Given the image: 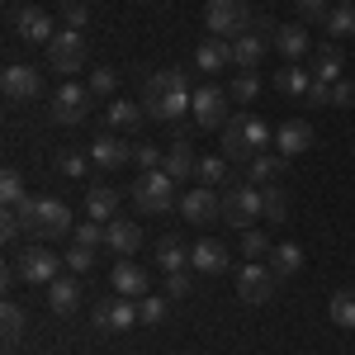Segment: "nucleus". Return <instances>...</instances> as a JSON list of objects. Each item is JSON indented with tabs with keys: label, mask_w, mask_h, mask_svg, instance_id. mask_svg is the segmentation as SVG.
<instances>
[{
	"label": "nucleus",
	"mask_w": 355,
	"mask_h": 355,
	"mask_svg": "<svg viewBox=\"0 0 355 355\" xmlns=\"http://www.w3.org/2000/svg\"><path fill=\"white\" fill-rule=\"evenodd\" d=\"M190 105H194V95H190V71H185V67H162V71L147 76V90H142V110H147V119L180 123Z\"/></svg>",
	"instance_id": "nucleus-1"
},
{
	"label": "nucleus",
	"mask_w": 355,
	"mask_h": 355,
	"mask_svg": "<svg viewBox=\"0 0 355 355\" xmlns=\"http://www.w3.org/2000/svg\"><path fill=\"white\" fill-rule=\"evenodd\" d=\"M270 142H275V133L256 119V114H232V119L223 123V137H218V147H223L227 162H251V157H261Z\"/></svg>",
	"instance_id": "nucleus-2"
},
{
	"label": "nucleus",
	"mask_w": 355,
	"mask_h": 355,
	"mask_svg": "<svg viewBox=\"0 0 355 355\" xmlns=\"http://www.w3.org/2000/svg\"><path fill=\"white\" fill-rule=\"evenodd\" d=\"M15 214H19V223H24V232H28V237H38V242H53V237L76 232L62 199H33V194H28L24 204H15Z\"/></svg>",
	"instance_id": "nucleus-3"
},
{
	"label": "nucleus",
	"mask_w": 355,
	"mask_h": 355,
	"mask_svg": "<svg viewBox=\"0 0 355 355\" xmlns=\"http://www.w3.org/2000/svg\"><path fill=\"white\" fill-rule=\"evenodd\" d=\"M133 204L142 214H152V218H162V214H175L180 209V194H175V180L166 175L162 166L157 171H142L133 180Z\"/></svg>",
	"instance_id": "nucleus-4"
},
{
	"label": "nucleus",
	"mask_w": 355,
	"mask_h": 355,
	"mask_svg": "<svg viewBox=\"0 0 355 355\" xmlns=\"http://www.w3.org/2000/svg\"><path fill=\"white\" fill-rule=\"evenodd\" d=\"M251 24H256V15L242 0H209L204 5V28L214 38H242V33H251Z\"/></svg>",
	"instance_id": "nucleus-5"
},
{
	"label": "nucleus",
	"mask_w": 355,
	"mask_h": 355,
	"mask_svg": "<svg viewBox=\"0 0 355 355\" xmlns=\"http://www.w3.org/2000/svg\"><path fill=\"white\" fill-rule=\"evenodd\" d=\"M256 218H266V204H261V185H227L223 190V223L232 227H256Z\"/></svg>",
	"instance_id": "nucleus-6"
},
{
	"label": "nucleus",
	"mask_w": 355,
	"mask_h": 355,
	"mask_svg": "<svg viewBox=\"0 0 355 355\" xmlns=\"http://www.w3.org/2000/svg\"><path fill=\"white\" fill-rule=\"evenodd\" d=\"M62 266H67V261H62L57 251H48L43 242H33V246H24V251H19L15 275H19L24 284H53L57 275H62Z\"/></svg>",
	"instance_id": "nucleus-7"
},
{
	"label": "nucleus",
	"mask_w": 355,
	"mask_h": 355,
	"mask_svg": "<svg viewBox=\"0 0 355 355\" xmlns=\"http://www.w3.org/2000/svg\"><path fill=\"white\" fill-rule=\"evenodd\" d=\"M48 67L62 71L67 81L81 71V67H85V38H81V28H57V38L48 43Z\"/></svg>",
	"instance_id": "nucleus-8"
},
{
	"label": "nucleus",
	"mask_w": 355,
	"mask_h": 355,
	"mask_svg": "<svg viewBox=\"0 0 355 355\" xmlns=\"http://www.w3.org/2000/svg\"><path fill=\"white\" fill-rule=\"evenodd\" d=\"M275 284H279V275H275L266 261H246L242 270H237V299L242 303H270Z\"/></svg>",
	"instance_id": "nucleus-9"
},
{
	"label": "nucleus",
	"mask_w": 355,
	"mask_h": 355,
	"mask_svg": "<svg viewBox=\"0 0 355 355\" xmlns=\"http://www.w3.org/2000/svg\"><path fill=\"white\" fill-rule=\"evenodd\" d=\"M227 90L223 85H199L194 90V105H190V114H194V128H223L232 114H227Z\"/></svg>",
	"instance_id": "nucleus-10"
},
{
	"label": "nucleus",
	"mask_w": 355,
	"mask_h": 355,
	"mask_svg": "<svg viewBox=\"0 0 355 355\" xmlns=\"http://www.w3.org/2000/svg\"><path fill=\"white\" fill-rule=\"evenodd\" d=\"M0 90H5V100H10V105H28V100H38V95H43V76H38V67L15 62V67H5Z\"/></svg>",
	"instance_id": "nucleus-11"
},
{
	"label": "nucleus",
	"mask_w": 355,
	"mask_h": 355,
	"mask_svg": "<svg viewBox=\"0 0 355 355\" xmlns=\"http://www.w3.org/2000/svg\"><path fill=\"white\" fill-rule=\"evenodd\" d=\"M162 171L171 180H190L194 171H199V157H194V142H190V128L185 123L171 137V147H166V157H162Z\"/></svg>",
	"instance_id": "nucleus-12"
},
{
	"label": "nucleus",
	"mask_w": 355,
	"mask_h": 355,
	"mask_svg": "<svg viewBox=\"0 0 355 355\" xmlns=\"http://www.w3.org/2000/svg\"><path fill=\"white\" fill-rule=\"evenodd\" d=\"M180 218L194 223V227H204V223L223 218V194L209 190V185H194L190 194H180Z\"/></svg>",
	"instance_id": "nucleus-13"
},
{
	"label": "nucleus",
	"mask_w": 355,
	"mask_h": 355,
	"mask_svg": "<svg viewBox=\"0 0 355 355\" xmlns=\"http://www.w3.org/2000/svg\"><path fill=\"white\" fill-rule=\"evenodd\" d=\"M90 85H76V81H62V90L53 95V119L57 123H81L90 114Z\"/></svg>",
	"instance_id": "nucleus-14"
},
{
	"label": "nucleus",
	"mask_w": 355,
	"mask_h": 355,
	"mask_svg": "<svg viewBox=\"0 0 355 355\" xmlns=\"http://www.w3.org/2000/svg\"><path fill=\"white\" fill-rule=\"evenodd\" d=\"M90 162L100 166V171H119V166L133 162V142H123L119 133H100L90 142Z\"/></svg>",
	"instance_id": "nucleus-15"
},
{
	"label": "nucleus",
	"mask_w": 355,
	"mask_h": 355,
	"mask_svg": "<svg viewBox=\"0 0 355 355\" xmlns=\"http://www.w3.org/2000/svg\"><path fill=\"white\" fill-rule=\"evenodd\" d=\"M95 327L100 331H133L137 327V299H110L95 308Z\"/></svg>",
	"instance_id": "nucleus-16"
},
{
	"label": "nucleus",
	"mask_w": 355,
	"mask_h": 355,
	"mask_svg": "<svg viewBox=\"0 0 355 355\" xmlns=\"http://www.w3.org/2000/svg\"><path fill=\"white\" fill-rule=\"evenodd\" d=\"M308 147H313V128H308L303 119H289V123H279V128H275V152H279L284 162L303 157Z\"/></svg>",
	"instance_id": "nucleus-17"
},
{
	"label": "nucleus",
	"mask_w": 355,
	"mask_h": 355,
	"mask_svg": "<svg viewBox=\"0 0 355 355\" xmlns=\"http://www.w3.org/2000/svg\"><path fill=\"white\" fill-rule=\"evenodd\" d=\"M110 284H114V294H119V299H147V284H152V279H147V270H142L137 261L123 256V261L114 266Z\"/></svg>",
	"instance_id": "nucleus-18"
},
{
	"label": "nucleus",
	"mask_w": 355,
	"mask_h": 355,
	"mask_svg": "<svg viewBox=\"0 0 355 355\" xmlns=\"http://www.w3.org/2000/svg\"><path fill=\"white\" fill-rule=\"evenodd\" d=\"M15 33H19V38H28V43H43V48L57 38V33H53V19H48L38 5H24V10L15 15Z\"/></svg>",
	"instance_id": "nucleus-19"
},
{
	"label": "nucleus",
	"mask_w": 355,
	"mask_h": 355,
	"mask_svg": "<svg viewBox=\"0 0 355 355\" xmlns=\"http://www.w3.org/2000/svg\"><path fill=\"white\" fill-rule=\"evenodd\" d=\"M190 266H194L199 275H223V270H227V246L214 242V237L194 242V246H190Z\"/></svg>",
	"instance_id": "nucleus-20"
},
{
	"label": "nucleus",
	"mask_w": 355,
	"mask_h": 355,
	"mask_svg": "<svg viewBox=\"0 0 355 355\" xmlns=\"http://www.w3.org/2000/svg\"><path fill=\"white\" fill-rule=\"evenodd\" d=\"M275 48H279V57H284V62H303V57L313 53V43H308V28H299V24H279V28H275Z\"/></svg>",
	"instance_id": "nucleus-21"
},
{
	"label": "nucleus",
	"mask_w": 355,
	"mask_h": 355,
	"mask_svg": "<svg viewBox=\"0 0 355 355\" xmlns=\"http://www.w3.org/2000/svg\"><path fill=\"white\" fill-rule=\"evenodd\" d=\"M266 43H270V38H261V33H242V38H232V67L256 71V67L266 62Z\"/></svg>",
	"instance_id": "nucleus-22"
},
{
	"label": "nucleus",
	"mask_w": 355,
	"mask_h": 355,
	"mask_svg": "<svg viewBox=\"0 0 355 355\" xmlns=\"http://www.w3.org/2000/svg\"><path fill=\"white\" fill-rule=\"evenodd\" d=\"M105 246H110L114 256H133L137 246H142V227L128 223V218H114L110 232H105Z\"/></svg>",
	"instance_id": "nucleus-23"
},
{
	"label": "nucleus",
	"mask_w": 355,
	"mask_h": 355,
	"mask_svg": "<svg viewBox=\"0 0 355 355\" xmlns=\"http://www.w3.org/2000/svg\"><path fill=\"white\" fill-rule=\"evenodd\" d=\"M227 62H232V43L209 33V38L199 43V53H194V71H218V67H227Z\"/></svg>",
	"instance_id": "nucleus-24"
},
{
	"label": "nucleus",
	"mask_w": 355,
	"mask_h": 355,
	"mask_svg": "<svg viewBox=\"0 0 355 355\" xmlns=\"http://www.w3.org/2000/svg\"><path fill=\"white\" fill-rule=\"evenodd\" d=\"M114 214H119V194H114L110 185H90V190H85V218L114 223Z\"/></svg>",
	"instance_id": "nucleus-25"
},
{
	"label": "nucleus",
	"mask_w": 355,
	"mask_h": 355,
	"mask_svg": "<svg viewBox=\"0 0 355 355\" xmlns=\"http://www.w3.org/2000/svg\"><path fill=\"white\" fill-rule=\"evenodd\" d=\"M142 105H137V100H110V105H105V123H110L114 133H128V128H137V123H142Z\"/></svg>",
	"instance_id": "nucleus-26"
},
{
	"label": "nucleus",
	"mask_w": 355,
	"mask_h": 355,
	"mask_svg": "<svg viewBox=\"0 0 355 355\" xmlns=\"http://www.w3.org/2000/svg\"><path fill=\"white\" fill-rule=\"evenodd\" d=\"M76 303H81V284H76L71 275H57L53 284H48V308H53V313H71Z\"/></svg>",
	"instance_id": "nucleus-27"
},
{
	"label": "nucleus",
	"mask_w": 355,
	"mask_h": 355,
	"mask_svg": "<svg viewBox=\"0 0 355 355\" xmlns=\"http://www.w3.org/2000/svg\"><path fill=\"white\" fill-rule=\"evenodd\" d=\"M341 67H346V57L336 43H322L318 53H313V76L318 81H341Z\"/></svg>",
	"instance_id": "nucleus-28"
},
{
	"label": "nucleus",
	"mask_w": 355,
	"mask_h": 355,
	"mask_svg": "<svg viewBox=\"0 0 355 355\" xmlns=\"http://www.w3.org/2000/svg\"><path fill=\"white\" fill-rule=\"evenodd\" d=\"M275 85L284 90V95H308V85H313V76H308V67H299V62H284L279 71H275Z\"/></svg>",
	"instance_id": "nucleus-29"
},
{
	"label": "nucleus",
	"mask_w": 355,
	"mask_h": 355,
	"mask_svg": "<svg viewBox=\"0 0 355 355\" xmlns=\"http://www.w3.org/2000/svg\"><path fill=\"white\" fill-rule=\"evenodd\" d=\"M157 266H162L166 275L190 270V246H180L175 237H162V242H157Z\"/></svg>",
	"instance_id": "nucleus-30"
},
{
	"label": "nucleus",
	"mask_w": 355,
	"mask_h": 355,
	"mask_svg": "<svg viewBox=\"0 0 355 355\" xmlns=\"http://www.w3.org/2000/svg\"><path fill=\"white\" fill-rule=\"evenodd\" d=\"M279 171H284V157H279V152H261V157H251V162H246V175H251V180H261V185H275V180H279Z\"/></svg>",
	"instance_id": "nucleus-31"
},
{
	"label": "nucleus",
	"mask_w": 355,
	"mask_h": 355,
	"mask_svg": "<svg viewBox=\"0 0 355 355\" xmlns=\"http://www.w3.org/2000/svg\"><path fill=\"white\" fill-rule=\"evenodd\" d=\"M266 266H270L275 275H279V279H289V275H299V266H303V251L294 242H279L270 251V261H266Z\"/></svg>",
	"instance_id": "nucleus-32"
},
{
	"label": "nucleus",
	"mask_w": 355,
	"mask_h": 355,
	"mask_svg": "<svg viewBox=\"0 0 355 355\" xmlns=\"http://www.w3.org/2000/svg\"><path fill=\"white\" fill-rule=\"evenodd\" d=\"M327 313L341 331H355V289H336L331 303H327Z\"/></svg>",
	"instance_id": "nucleus-33"
},
{
	"label": "nucleus",
	"mask_w": 355,
	"mask_h": 355,
	"mask_svg": "<svg viewBox=\"0 0 355 355\" xmlns=\"http://www.w3.org/2000/svg\"><path fill=\"white\" fill-rule=\"evenodd\" d=\"M327 33H331V38H355V0H341V5H331Z\"/></svg>",
	"instance_id": "nucleus-34"
},
{
	"label": "nucleus",
	"mask_w": 355,
	"mask_h": 355,
	"mask_svg": "<svg viewBox=\"0 0 355 355\" xmlns=\"http://www.w3.org/2000/svg\"><path fill=\"white\" fill-rule=\"evenodd\" d=\"M0 199H5V209H15V204H24V199H28L24 175H19L15 166H5V171H0Z\"/></svg>",
	"instance_id": "nucleus-35"
},
{
	"label": "nucleus",
	"mask_w": 355,
	"mask_h": 355,
	"mask_svg": "<svg viewBox=\"0 0 355 355\" xmlns=\"http://www.w3.org/2000/svg\"><path fill=\"white\" fill-rule=\"evenodd\" d=\"M261 204H266V218L270 223L289 218V194L279 190V185H261Z\"/></svg>",
	"instance_id": "nucleus-36"
},
{
	"label": "nucleus",
	"mask_w": 355,
	"mask_h": 355,
	"mask_svg": "<svg viewBox=\"0 0 355 355\" xmlns=\"http://www.w3.org/2000/svg\"><path fill=\"white\" fill-rule=\"evenodd\" d=\"M227 166H232V162H227V157H199V171H194V180L214 190L218 180H227Z\"/></svg>",
	"instance_id": "nucleus-37"
},
{
	"label": "nucleus",
	"mask_w": 355,
	"mask_h": 355,
	"mask_svg": "<svg viewBox=\"0 0 355 355\" xmlns=\"http://www.w3.org/2000/svg\"><path fill=\"white\" fill-rule=\"evenodd\" d=\"M227 95H232L237 105H251V100L261 95V76H256V71H237L232 85H227Z\"/></svg>",
	"instance_id": "nucleus-38"
},
{
	"label": "nucleus",
	"mask_w": 355,
	"mask_h": 355,
	"mask_svg": "<svg viewBox=\"0 0 355 355\" xmlns=\"http://www.w3.org/2000/svg\"><path fill=\"white\" fill-rule=\"evenodd\" d=\"M62 261H67V270H71V275H85V270H95V246H81V242H71V246H67V256H62Z\"/></svg>",
	"instance_id": "nucleus-39"
},
{
	"label": "nucleus",
	"mask_w": 355,
	"mask_h": 355,
	"mask_svg": "<svg viewBox=\"0 0 355 355\" xmlns=\"http://www.w3.org/2000/svg\"><path fill=\"white\" fill-rule=\"evenodd\" d=\"M105 232H110V223H95V218H85V223H76V232H71V242H81V246H105Z\"/></svg>",
	"instance_id": "nucleus-40"
},
{
	"label": "nucleus",
	"mask_w": 355,
	"mask_h": 355,
	"mask_svg": "<svg viewBox=\"0 0 355 355\" xmlns=\"http://www.w3.org/2000/svg\"><path fill=\"white\" fill-rule=\"evenodd\" d=\"M270 251H275V242L261 232V227H246V232H242V256L261 261V256H270Z\"/></svg>",
	"instance_id": "nucleus-41"
},
{
	"label": "nucleus",
	"mask_w": 355,
	"mask_h": 355,
	"mask_svg": "<svg viewBox=\"0 0 355 355\" xmlns=\"http://www.w3.org/2000/svg\"><path fill=\"white\" fill-rule=\"evenodd\" d=\"M137 322H147V327L166 322V299H162V294H147V299H137Z\"/></svg>",
	"instance_id": "nucleus-42"
},
{
	"label": "nucleus",
	"mask_w": 355,
	"mask_h": 355,
	"mask_svg": "<svg viewBox=\"0 0 355 355\" xmlns=\"http://www.w3.org/2000/svg\"><path fill=\"white\" fill-rule=\"evenodd\" d=\"M294 10H299V19H303V24H327L331 0H294Z\"/></svg>",
	"instance_id": "nucleus-43"
},
{
	"label": "nucleus",
	"mask_w": 355,
	"mask_h": 355,
	"mask_svg": "<svg viewBox=\"0 0 355 355\" xmlns=\"http://www.w3.org/2000/svg\"><path fill=\"white\" fill-rule=\"evenodd\" d=\"M0 327H5V336L15 341V336L24 331V308H19V303H5V308H0Z\"/></svg>",
	"instance_id": "nucleus-44"
},
{
	"label": "nucleus",
	"mask_w": 355,
	"mask_h": 355,
	"mask_svg": "<svg viewBox=\"0 0 355 355\" xmlns=\"http://www.w3.org/2000/svg\"><path fill=\"white\" fill-rule=\"evenodd\" d=\"M133 166L137 171H157V166H162V152H157L152 142H133Z\"/></svg>",
	"instance_id": "nucleus-45"
},
{
	"label": "nucleus",
	"mask_w": 355,
	"mask_h": 355,
	"mask_svg": "<svg viewBox=\"0 0 355 355\" xmlns=\"http://www.w3.org/2000/svg\"><path fill=\"white\" fill-rule=\"evenodd\" d=\"M114 85H119V76H114L110 67H95L90 71V95H114Z\"/></svg>",
	"instance_id": "nucleus-46"
},
{
	"label": "nucleus",
	"mask_w": 355,
	"mask_h": 355,
	"mask_svg": "<svg viewBox=\"0 0 355 355\" xmlns=\"http://www.w3.org/2000/svg\"><path fill=\"white\" fill-rule=\"evenodd\" d=\"M190 289H194V275H190V270H175V275H166V294H171V299H185Z\"/></svg>",
	"instance_id": "nucleus-47"
},
{
	"label": "nucleus",
	"mask_w": 355,
	"mask_h": 355,
	"mask_svg": "<svg viewBox=\"0 0 355 355\" xmlns=\"http://www.w3.org/2000/svg\"><path fill=\"white\" fill-rule=\"evenodd\" d=\"M85 19H90V10H85L81 0H67V10H62V24H67V28H85Z\"/></svg>",
	"instance_id": "nucleus-48"
},
{
	"label": "nucleus",
	"mask_w": 355,
	"mask_h": 355,
	"mask_svg": "<svg viewBox=\"0 0 355 355\" xmlns=\"http://www.w3.org/2000/svg\"><path fill=\"white\" fill-rule=\"evenodd\" d=\"M57 166H62L67 180H81V175H85V157H81V152H62V162H57Z\"/></svg>",
	"instance_id": "nucleus-49"
},
{
	"label": "nucleus",
	"mask_w": 355,
	"mask_h": 355,
	"mask_svg": "<svg viewBox=\"0 0 355 355\" xmlns=\"http://www.w3.org/2000/svg\"><path fill=\"white\" fill-rule=\"evenodd\" d=\"M331 105H336V110H351L355 105V81H331Z\"/></svg>",
	"instance_id": "nucleus-50"
},
{
	"label": "nucleus",
	"mask_w": 355,
	"mask_h": 355,
	"mask_svg": "<svg viewBox=\"0 0 355 355\" xmlns=\"http://www.w3.org/2000/svg\"><path fill=\"white\" fill-rule=\"evenodd\" d=\"M19 232H24L19 214H15V209H5V218H0V237H5V242H19Z\"/></svg>",
	"instance_id": "nucleus-51"
},
{
	"label": "nucleus",
	"mask_w": 355,
	"mask_h": 355,
	"mask_svg": "<svg viewBox=\"0 0 355 355\" xmlns=\"http://www.w3.org/2000/svg\"><path fill=\"white\" fill-rule=\"evenodd\" d=\"M303 100H308V105H331V81H318V76H313V85H308Z\"/></svg>",
	"instance_id": "nucleus-52"
}]
</instances>
